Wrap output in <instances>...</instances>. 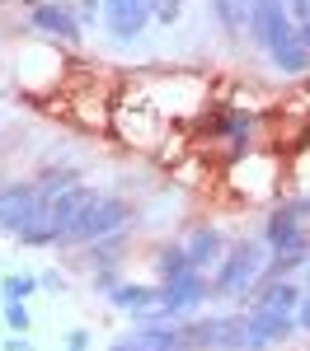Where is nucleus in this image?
<instances>
[{
	"label": "nucleus",
	"mask_w": 310,
	"mask_h": 351,
	"mask_svg": "<svg viewBox=\"0 0 310 351\" xmlns=\"http://www.w3.org/2000/svg\"><path fill=\"white\" fill-rule=\"evenodd\" d=\"M127 202L122 197H113V192H94L89 197V206H85L80 216L66 225V234H61V248H71V243H99V239H113V234H122V225H127Z\"/></svg>",
	"instance_id": "f257e3e1"
},
{
	"label": "nucleus",
	"mask_w": 310,
	"mask_h": 351,
	"mask_svg": "<svg viewBox=\"0 0 310 351\" xmlns=\"http://www.w3.org/2000/svg\"><path fill=\"white\" fill-rule=\"evenodd\" d=\"M263 276H268V253H263V243L240 239L221 258V267L212 276V291H217V295H250Z\"/></svg>",
	"instance_id": "f03ea898"
},
{
	"label": "nucleus",
	"mask_w": 310,
	"mask_h": 351,
	"mask_svg": "<svg viewBox=\"0 0 310 351\" xmlns=\"http://www.w3.org/2000/svg\"><path fill=\"white\" fill-rule=\"evenodd\" d=\"M188 342H193V351H258L250 314H212V319H197V324H188Z\"/></svg>",
	"instance_id": "7ed1b4c3"
},
{
	"label": "nucleus",
	"mask_w": 310,
	"mask_h": 351,
	"mask_svg": "<svg viewBox=\"0 0 310 351\" xmlns=\"http://www.w3.org/2000/svg\"><path fill=\"white\" fill-rule=\"evenodd\" d=\"M43 206H47L43 183H10V188H0V230H10L19 239H33L38 225H43Z\"/></svg>",
	"instance_id": "20e7f679"
},
{
	"label": "nucleus",
	"mask_w": 310,
	"mask_h": 351,
	"mask_svg": "<svg viewBox=\"0 0 310 351\" xmlns=\"http://www.w3.org/2000/svg\"><path fill=\"white\" fill-rule=\"evenodd\" d=\"M212 295V286H207V276L202 271H184V276H174V281H165L160 286V319H184V314H193L202 300Z\"/></svg>",
	"instance_id": "39448f33"
},
{
	"label": "nucleus",
	"mask_w": 310,
	"mask_h": 351,
	"mask_svg": "<svg viewBox=\"0 0 310 351\" xmlns=\"http://www.w3.org/2000/svg\"><path fill=\"white\" fill-rule=\"evenodd\" d=\"M28 24L38 28V33H47V38L80 43V14H76V5H66V0H33V5H28Z\"/></svg>",
	"instance_id": "423d86ee"
},
{
	"label": "nucleus",
	"mask_w": 310,
	"mask_h": 351,
	"mask_svg": "<svg viewBox=\"0 0 310 351\" xmlns=\"http://www.w3.org/2000/svg\"><path fill=\"white\" fill-rule=\"evenodd\" d=\"M155 19V0H104V28L118 43L141 38V28Z\"/></svg>",
	"instance_id": "0eeeda50"
},
{
	"label": "nucleus",
	"mask_w": 310,
	"mask_h": 351,
	"mask_svg": "<svg viewBox=\"0 0 310 351\" xmlns=\"http://www.w3.org/2000/svg\"><path fill=\"white\" fill-rule=\"evenodd\" d=\"M268 61H273V71H278V75H306V71H310V47L301 43L296 24H287L278 38H273Z\"/></svg>",
	"instance_id": "6e6552de"
},
{
	"label": "nucleus",
	"mask_w": 310,
	"mask_h": 351,
	"mask_svg": "<svg viewBox=\"0 0 310 351\" xmlns=\"http://www.w3.org/2000/svg\"><path fill=\"white\" fill-rule=\"evenodd\" d=\"M287 24H291V19H287V0H254V10H250V43L258 47V52H268L273 38H278Z\"/></svg>",
	"instance_id": "1a4fd4ad"
},
{
	"label": "nucleus",
	"mask_w": 310,
	"mask_h": 351,
	"mask_svg": "<svg viewBox=\"0 0 310 351\" xmlns=\"http://www.w3.org/2000/svg\"><path fill=\"white\" fill-rule=\"evenodd\" d=\"M127 342L137 351H193L184 324H141L127 332Z\"/></svg>",
	"instance_id": "9d476101"
},
{
	"label": "nucleus",
	"mask_w": 310,
	"mask_h": 351,
	"mask_svg": "<svg viewBox=\"0 0 310 351\" xmlns=\"http://www.w3.org/2000/svg\"><path fill=\"white\" fill-rule=\"evenodd\" d=\"M306 225H301V202L296 206H278L273 216H268V230H263V243L282 253V248H296V243H306Z\"/></svg>",
	"instance_id": "9b49d317"
},
{
	"label": "nucleus",
	"mask_w": 310,
	"mask_h": 351,
	"mask_svg": "<svg viewBox=\"0 0 310 351\" xmlns=\"http://www.w3.org/2000/svg\"><path fill=\"white\" fill-rule=\"evenodd\" d=\"M109 300H113V309H122V314H155L160 309V286L127 281V286H113Z\"/></svg>",
	"instance_id": "f8f14e48"
},
{
	"label": "nucleus",
	"mask_w": 310,
	"mask_h": 351,
	"mask_svg": "<svg viewBox=\"0 0 310 351\" xmlns=\"http://www.w3.org/2000/svg\"><path fill=\"white\" fill-rule=\"evenodd\" d=\"M184 248H188V258H193L197 271H207L212 263H221V258H225V239H221V230H217V225H197Z\"/></svg>",
	"instance_id": "ddd939ff"
},
{
	"label": "nucleus",
	"mask_w": 310,
	"mask_h": 351,
	"mask_svg": "<svg viewBox=\"0 0 310 351\" xmlns=\"http://www.w3.org/2000/svg\"><path fill=\"white\" fill-rule=\"evenodd\" d=\"M250 324H254V342H258V347H273V342H287V337L301 328V319H287V314H258V309H250Z\"/></svg>",
	"instance_id": "4468645a"
},
{
	"label": "nucleus",
	"mask_w": 310,
	"mask_h": 351,
	"mask_svg": "<svg viewBox=\"0 0 310 351\" xmlns=\"http://www.w3.org/2000/svg\"><path fill=\"white\" fill-rule=\"evenodd\" d=\"M155 267H160V276H165V281H174V276L193 271V258H188V248H184V243H165V248H160V263H155Z\"/></svg>",
	"instance_id": "2eb2a0df"
},
{
	"label": "nucleus",
	"mask_w": 310,
	"mask_h": 351,
	"mask_svg": "<svg viewBox=\"0 0 310 351\" xmlns=\"http://www.w3.org/2000/svg\"><path fill=\"white\" fill-rule=\"evenodd\" d=\"M38 286H43V281H38V276H28V271H14V276H5V281H0L5 300H28Z\"/></svg>",
	"instance_id": "dca6fc26"
},
{
	"label": "nucleus",
	"mask_w": 310,
	"mask_h": 351,
	"mask_svg": "<svg viewBox=\"0 0 310 351\" xmlns=\"http://www.w3.org/2000/svg\"><path fill=\"white\" fill-rule=\"evenodd\" d=\"M5 324H10V332H28L33 328V314H28L24 300H5Z\"/></svg>",
	"instance_id": "f3484780"
},
{
	"label": "nucleus",
	"mask_w": 310,
	"mask_h": 351,
	"mask_svg": "<svg viewBox=\"0 0 310 351\" xmlns=\"http://www.w3.org/2000/svg\"><path fill=\"white\" fill-rule=\"evenodd\" d=\"M179 14H184V0H155V19L160 24H174Z\"/></svg>",
	"instance_id": "a211bd4d"
},
{
	"label": "nucleus",
	"mask_w": 310,
	"mask_h": 351,
	"mask_svg": "<svg viewBox=\"0 0 310 351\" xmlns=\"http://www.w3.org/2000/svg\"><path fill=\"white\" fill-rule=\"evenodd\" d=\"M5 351H33V342L19 332V337H5Z\"/></svg>",
	"instance_id": "6ab92c4d"
},
{
	"label": "nucleus",
	"mask_w": 310,
	"mask_h": 351,
	"mask_svg": "<svg viewBox=\"0 0 310 351\" xmlns=\"http://www.w3.org/2000/svg\"><path fill=\"white\" fill-rule=\"evenodd\" d=\"M38 281H43V291H61V271H43Z\"/></svg>",
	"instance_id": "aec40b11"
},
{
	"label": "nucleus",
	"mask_w": 310,
	"mask_h": 351,
	"mask_svg": "<svg viewBox=\"0 0 310 351\" xmlns=\"http://www.w3.org/2000/svg\"><path fill=\"white\" fill-rule=\"evenodd\" d=\"M76 14H80V19H89V14H99V0H80V5H76Z\"/></svg>",
	"instance_id": "412c9836"
},
{
	"label": "nucleus",
	"mask_w": 310,
	"mask_h": 351,
	"mask_svg": "<svg viewBox=\"0 0 310 351\" xmlns=\"http://www.w3.org/2000/svg\"><path fill=\"white\" fill-rule=\"evenodd\" d=\"M296 319H301V328L310 332V295H301V314H296Z\"/></svg>",
	"instance_id": "4be33fe9"
},
{
	"label": "nucleus",
	"mask_w": 310,
	"mask_h": 351,
	"mask_svg": "<svg viewBox=\"0 0 310 351\" xmlns=\"http://www.w3.org/2000/svg\"><path fill=\"white\" fill-rule=\"evenodd\" d=\"M296 33H301V43L310 47V19H296Z\"/></svg>",
	"instance_id": "5701e85b"
},
{
	"label": "nucleus",
	"mask_w": 310,
	"mask_h": 351,
	"mask_svg": "<svg viewBox=\"0 0 310 351\" xmlns=\"http://www.w3.org/2000/svg\"><path fill=\"white\" fill-rule=\"evenodd\" d=\"M0 304H5V291H0Z\"/></svg>",
	"instance_id": "b1692460"
},
{
	"label": "nucleus",
	"mask_w": 310,
	"mask_h": 351,
	"mask_svg": "<svg viewBox=\"0 0 310 351\" xmlns=\"http://www.w3.org/2000/svg\"><path fill=\"white\" fill-rule=\"evenodd\" d=\"M66 351H80V347H66Z\"/></svg>",
	"instance_id": "393cba45"
},
{
	"label": "nucleus",
	"mask_w": 310,
	"mask_h": 351,
	"mask_svg": "<svg viewBox=\"0 0 310 351\" xmlns=\"http://www.w3.org/2000/svg\"><path fill=\"white\" fill-rule=\"evenodd\" d=\"M0 351H5V342H0Z\"/></svg>",
	"instance_id": "a878e982"
}]
</instances>
